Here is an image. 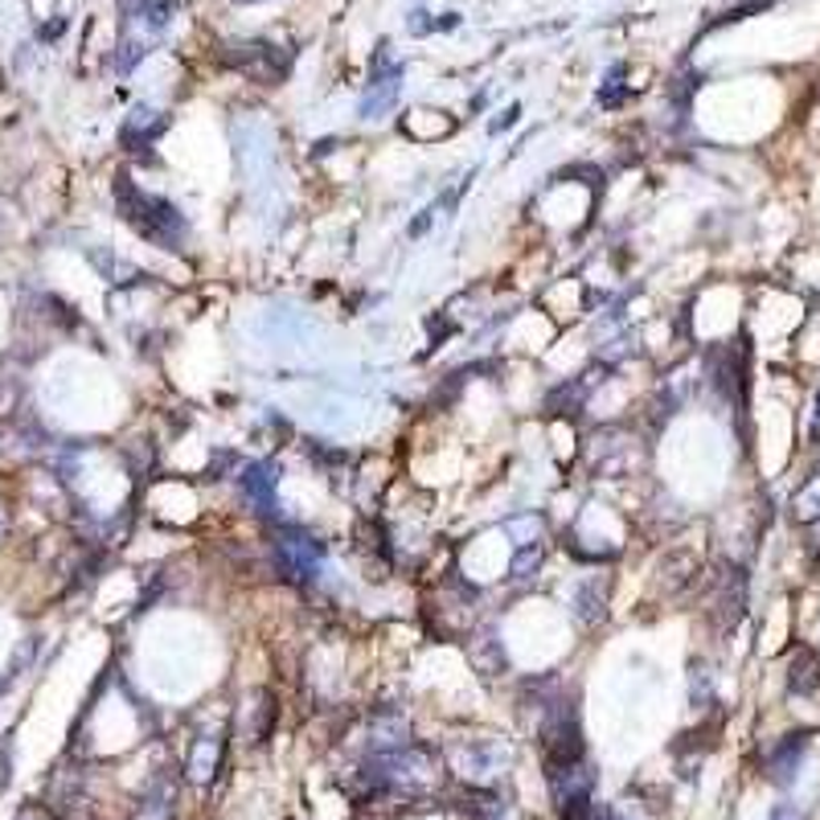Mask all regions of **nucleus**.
<instances>
[{"label": "nucleus", "instance_id": "obj_1", "mask_svg": "<svg viewBox=\"0 0 820 820\" xmlns=\"http://www.w3.org/2000/svg\"><path fill=\"white\" fill-rule=\"evenodd\" d=\"M116 197H120V214L128 218V226L136 230L140 239L156 242V246H165V251H177L181 242H185V218H181V209L172 202H165V197H156V193H144V189L128 185V177H120V185H116Z\"/></svg>", "mask_w": 820, "mask_h": 820}, {"label": "nucleus", "instance_id": "obj_2", "mask_svg": "<svg viewBox=\"0 0 820 820\" xmlns=\"http://www.w3.org/2000/svg\"><path fill=\"white\" fill-rule=\"evenodd\" d=\"M398 91H402V67L390 58V46H382V50L374 53V70H370V86H365V95H361V120H382V116H390L394 102H398Z\"/></svg>", "mask_w": 820, "mask_h": 820}, {"label": "nucleus", "instance_id": "obj_3", "mask_svg": "<svg viewBox=\"0 0 820 820\" xmlns=\"http://www.w3.org/2000/svg\"><path fill=\"white\" fill-rule=\"evenodd\" d=\"M275 558H279V566H284L288 575H296V579H312V575L321 570L325 550H321L316 538H308L304 530L288 526V530L275 538Z\"/></svg>", "mask_w": 820, "mask_h": 820}, {"label": "nucleus", "instance_id": "obj_4", "mask_svg": "<svg viewBox=\"0 0 820 820\" xmlns=\"http://www.w3.org/2000/svg\"><path fill=\"white\" fill-rule=\"evenodd\" d=\"M230 50L239 53H226V62L255 74L258 83H279L288 74V53H279L272 41H230Z\"/></svg>", "mask_w": 820, "mask_h": 820}, {"label": "nucleus", "instance_id": "obj_5", "mask_svg": "<svg viewBox=\"0 0 820 820\" xmlns=\"http://www.w3.org/2000/svg\"><path fill=\"white\" fill-rule=\"evenodd\" d=\"M804 751H808V735H784L775 743V751L768 759V775L775 784H792L796 780V768H800Z\"/></svg>", "mask_w": 820, "mask_h": 820}, {"label": "nucleus", "instance_id": "obj_6", "mask_svg": "<svg viewBox=\"0 0 820 820\" xmlns=\"http://www.w3.org/2000/svg\"><path fill=\"white\" fill-rule=\"evenodd\" d=\"M787 689L800 694V698H812L820 689V652L817 649H796L792 665H787Z\"/></svg>", "mask_w": 820, "mask_h": 820}, {"label": "nucleus", "instance_id": "obj_7", "mask_svg": "<svg viewBox=\"0 0 820 820\" xmlns=\"http://www.w3.org/2000/svg\"><path fill=\"white\" fill-rule=\"evenodd\" d=\"M275 480H279V468H275L272 460L251 463V468H246V477H242V493L251 496L258 509H267V505H272V496H275Z\"/></svg>", "mask_w": 820, "mask_h": 820}, {"label": "nucleus", "instance_id": "obj_8", "mask_svg": "<svg viewBox=\"0 0 820 820\" xmlns=\"http://www.w3.org/2000/svg\"><path fill=\"white\" fill-rule=\"evenodd\" d=\"M792 509H796V517H800V521H817V517H820V477H812L800 493H796Z\"/></svg>", "mask_w": 820, "mask_h": 820}, {"label": "nucleus", "instance_id": "obj_9", "mask_svg": "<svg viewBox=\"0 0 820 820\" xmlns=\"http://www.w3.org/2000/svg\"><path fill=\"white\" fill-rule=\"evenodd\" d=\"M512 123H517V107H509V111L493 123V132H505V128H512Z\"/></svg>", "mask_w": 820, "mask_h": 820}, {"label": "nucleus", "instance_id": "obj_10", "mask_svg": "<svg viewBox=\"0 0 820 820\" xmlns=\"http://www.w3.org/2000/svg\"><path fill=\"white\" fill-rule=\"evenodd\" d=\"M812 435H820V390H817V402H812Z\"/></svg>", "mask_w": 820, "mask_h": 820}]
</instances>
